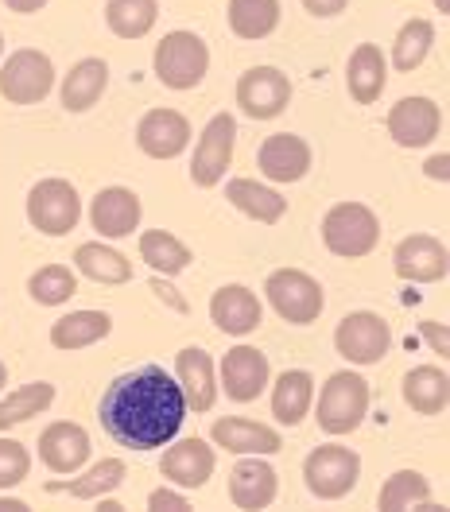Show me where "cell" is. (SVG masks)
Here are the masks:
<instances>
[{
  "mask_svg": "<svg viewBox=\"0 0 450 512\" xmlns=\"http://www.w3.org/2000/svg\"><path fill=\"white\" fill-rule=\"evenodd\" d=\"M97 416L113 443L129 450H160L175 443L187 419V400L163 365H140L105 388Z\"/></svg>",
  "mask_w": 450,
  "mask_h": 512,
  "instance_id": "6da1fadb",
  "label": "cell"
},
{
  "mask_svg": "<svg viewBox=\"0 0 450 512\" xmlns=\"http://www.w3.org/2000/svg\"><path fill=\"white\" fill-rule=\"evenodd\" d=\"M315 400H319L315 419H319L322 431L326 435H350L361 427V419L369 412V384L354 369H338L326 377Z\"/></svg>",
  "mask_w": 450,
  "mask_h": 512,
  "instance_id": "7a4b0ae2",
  "label": "cell"
},
{
  "mask_svg": "<svg viewBox=\"0 0 450 512\" xmlns=\"http://www.w3.org/2000/svg\"><path fill=\"white\" fill-rule=\"evenodd\" d=\"M381 241V222L365 202H338L322 218V245L334 256H369Z\"/></svg>",
  "mask_w": 450,
  "mask_h": 512,
  "instance_id": "3957f363",
  "label": "cell"
},
{
  "mask_svg": "<svg viewBox=\"0 0 450 512\" xmlns=\"http://www.w3.org/2000/svg\"><path fill=\"white\" fill-rule=\"evenodd\" d=\"M156 78L167 90H191L210 70V47L194 32H167L156 47Z\"/></svg>",
  "mask_w": 450,
  "mask_h": 512,
  "instance_id": "277c9868",
  "label": "cell"
},
{
  "mask_svg": "<svg viewBox=\"0 0 450 512\" xmlns=\"http://www.w3.org/2000/svg\"><path fill=\"white\" fill-rule=\"evenodd\" d=\"M264 295H268V307L284 322H295V326L315 322L322 315V307H326L322 284L315 276L299 272V268H276L268 276V284H264Z\"/></svg>",
  "mask_w": 450,
  "mask_h": 512,
  "instance_id": "5b68a950",
  "label": "cell"
},
{
  "mask_svg": "<svg viewBox=\"0 0 450 512\" xmlns=\"http://www.w3.org/2000/svg\"><path fill=\"white\" fill-rule=\"evenodd\" d=\"M361 478V458L350 447L326 443L315 447L303 462V481L319 501H342Z\"/></svg>",
  "mask_w": 450,
  "mask_h": 512,
  "instance_id": "8992f818",
  "label": "cell"
},
{
  "mask_svg": "<svg viewBox=\"0 0 450 512\" xmlns=\"http://www.w3.org/2000/svg\"><path fill=\"white\" fill-rule=\"evenodd\" d=\"M28 222L43 237H66L82 222V198L66 179H39L28 194Z\"/></svg>",
  "mask_w": 450,
  "mask_h": 512,
  "instance_id": "52a82bcc",
  "label": "cell"
},
{
  "mask_svg": "<svg viewBox=\"0 0 450 512\" xmlns=\"http://www.w3.org/2000/svg\"><path fill=\"white\" fill-rule=\"evenodd\" d=\"M233 148H237V117H233V113L210 117L206 128H202V136H198V148H194V156H191L194 187H202V191L218 187L225 179V171H229V163H233Z\"/></svg>",
  "mask_w": 450,
  "mask_h": 512,
  "instance_id": "ba28073f",
  "label": "cell"
},
{
  "mask_svg": "<svg viewBox=\"0 0 450 512\" xmlns=\"http://www.w3.org/2000/svg\"><path fill=\"white\" fill-rule=\"evenodd\" d=\"M334 350L350 365H377L392 350V330L377 311H354L338 322L334 330Z\"/></svg>",
  "mask_w": 450,
  "mask_h": 512,
  "instance_id": "9c48e42d",
  "label": "cell"
},
{
  "mask_svg": "<svg viewBox=\"0 0 450 512\" xmlns=\"http://www.w3.org/2000/svg\"><path fill=\"white\" fill-rule=\"evenodd\" d=\"M51 86H55V63L35 47L16 51L8 63L0 66V94L12 105H39L51 94Z\"/></svg>",
  "mask_w": 450,
  "mask_h": 512,
  "instance_id": "30bf717a",
  "label": "cell"
},
{
  "mask_svg": "<svg viewBox=\"0 0 450 512\" xmlns=\"http://www.w3.org/2000/svg\"><path fill=\"white\" fill-rule=\"evenodd\" d=\"M291 78L276 66H253L237 78V109L253 121H272L288 109Z\"/></svg>",
  "mask_w": 450,
  "mask_h": 512,
  "instance_id": "8fae6325",
  "label": "cell"
},
{
  "mask_svg": "<svg viewBox=\"0 0 450 512\" xmlns=\"http://www.w3.org/2000/svg\"><path fill=\"white\" fill-rule=\"evenodd\" d=\"M268 377H272V365H268V357H264L257 346H233V350L222 357V365H218L222 392L233 404L257 400L260 392L268 388Z\"/></svg>",
  "mask_w": 450,
  "mask_h": 512,
  "instance_id": "7c38bea8",
  "label": "cell"
},
{
  "mask_svg": "<svg viewBox=\"0 0 450 512\" xmlns=\"http://www.w3.org/2000/svg\"><path fill=\"white\" fill-rule=\"evenodd\" d=\"M90 435H86V427H78V423H70V419H59V423H51L43 435H39V462L51 470V474H59V478H74L86 462H90Z\"/></svg>",
  "mask_w": 450,
  "mask_h": 512,
  "instance_id": "4fadbf2b",
  "label": "cell"
},
{
  "mask_svg": "<svg viewBox=\"0 0 450 512\" xmlns=\"http://www.w3.org/2000/svg\"><path fill=\"white\" fill-rule=\"evenodd\" d=\"M136 144L152 160H175L191 144V121L179 109H152L136 125Z\"/></svg>",
  "mask_w": 450,
  "mask_h": 512,
  "instance_id": "5bb4252c",
  "label": "cell"
},
{
  "mask_svg": "<svg viewBox=\"0 0 450 512\" xmlns=\"http://www.w3.org/2000/svg\"><path fill=\"white\" fill-rule=\"evenodd\" d=\"M443 125V113L431 97H400L388 113V136L400 148H427Z\"/></svg>",
  "mask_w": 450,
  "mask_h": 512,
  "instance_id": "9a60e30c",
  "label": "cell"
},
{
  "mask_svg": "<svg viewBox=\"0 0 450 512\" xmlns=\"http://www.w3.org/2000/svg\"><path fill=\"white\" fill-rule=\"evenodd\" d=\"M175 377H179V388H183L187 412H210L218 404V365L206 350H198V346L179 350Z\"/></svg>",
  "mask_w": 450,
  "mask_h": 512,
  "instance_id": "2e32d148",
  "label": "cell"
},
{
  "mask_svg": "<svg viewBox=\"0 0 450 512\" xmlns=\"http://www.w3.org/2000/svg\"><path fill=\"white\" fill-rule=\"evenodd\" d=\"M280 493V478L272 470V462H264L260 454L245 458L233 466L229 474V501L241 512H264Z\"/></svg>",
  "mask_w": 450,
  "mask_h": 512,
  "instance_id": "e0dca14e",
  "label": "cell"
},
{
  "mask_svg": "<svg viewBox=\"0 0 450 512\" xmlns=\"http://www.w3.org/2000/svg\"><path fill=\"white\" fill-rule=\"evenodd\" d=\"M396 276L408 284H439L447 276V249L431 233H412L396 245Z\"/></svg>",
  "mask_w": 450,
  "mask_h": 512,
  "instance_id": "ac0fdd59",
  "label": "cell"
},
{
  "mask_svg": "<svg viewBox=\"0 0 450 512\" xmlns=\"http://www.w3.org/2000/svg\"><path fill=\"white\" fill-rule=\"evenodd\" d=\"M218 470V458H214V447L206 439H179L175 447L160 458V474L171 485L179 489H198L214 478Z\"/></svg>",
  "mask_w": 450,
  "mask_h": 512,
  "instance_id": "d6986e66",
  "label": "cell"
},
{
  "mask_svg": "<svg viewBox=\"0 0 450 512\" xmlns=\"http://www.w3.org/2000/svg\"><path fill=\"white\" fill-rule=\"evenodd\" d=\"M90 225L109 241L132 237L140 229V198H136V191H129V187L97 191L94 202H90Z\"/></svg>",
  "mask_w": 450,
  "mask_h": 512,
  "instance_id": "ffe728a7",
  "label": "cell"
},
{
  "mask_svg": "<svg viewBox=\"0 0 450 512\" xmlns=\"http://www.w3.org/2000/svg\"><path fill=\"white\" fill-rule=\"evenodd\" d=\"M257 163L272 183H299L311 171V144L295 132H276L260 144Z\"/></svg>",
  "mask_w": 450,
  "mask_h": 512,
  "instance_id": "44dd1931",
  "label": "cell"
},
{
  "mask_svg": "<svg viewBox=\"0 0 450 512\" xmlns=\"http://www.w3.org/2000/svg\"><path fill=\"white\" fill-rule=\"evenodd\" d=\"M260 299L245 284H225V288L214 291L210 299V319L222 334H233V338H245L260 326Z\"/></svg>",
  "mask_w": 450,
  "mask_h": 512,
  "instance_id": "7402d4cb",
  "label": "cell"
},
{
  "mask_svg": "<svg viewBox=\"0 0 450 512\" xmlns=\"http://www.w3.org/2000/svg\"><path fill=\"white\" fill-rule=\"evenodd\" d=\"M210 439H214V447L229 450V454H260V458H268V454H276V450L284 447V439H280L276 427H264L257 419H237V416L218 419L210 427Z\"/></svg>",
  "mask_w": 450,
  "mask_h": 512,
  "instance_id": "603a6c76",
  "label": "cell"
},
{
  "mask_svg": "<svg viewBox=\"0 0 450 512\" xmlns=\"http://www.w3.org/2000/svg\"><path fill=\"white\" fill-rule=\"evenodd\" d=\"M105 86H109V63L105 59H82V63L70 66V74L63 78L59 101H63L66 113H86L105 97Z\"/></svg>",
  "mask_w": 450,
  "mask_h": 512,
  "instance_id": "cb8c5ba5",
  "label": "cell"
},
{
  "mask_svg": "<svg viewBox=\"0 0 450 512\" xmlns=\"http://www.w3.org/2000/svg\"><path fill=\"white\" fill-rule=\"evenodd\" d=\"M385 78H388V59L377 43H361L354 55H350V66H346V86H350V97L357 105H373L385 94Z\"/></svg>",
  "mask_w": 450,
  "mask_h": 512,
  "instance_id": "d4e9b609",
  "label": "cell"
},
{
  "mask_svg": "<svg viewBox=\"0 0 450 512\" xmlns=\"http://www.w3.org/2000/svg\"><path fill=\"white\" fill-rule=\"evenodd\" d=\"M311 404H315V381H311L307 369H288V373L276 377V384H272V416H276V423H284V427L303 423Z\"/></svg>",
  "mask_w": 450,
  "mask_h": 512,
  "instance_id": "484cf974",
  "label": "cell"
},
{
  "mask_svg": "<svg viewBox=\"0 0 450 512\" xmlns=\"http://www.w3.org/2000/svg\"><path fill=\"white\" fill-rule=\"evenodd\" d=\"M404 400L408 408L419 416H439L447 412L450 400V381L439 365H416L408 377H404Z\"/></svg>",
  "mask_w": 450,
  "mask_h": 512,
  "instance_id": "4316f807",
  "label": "cell"
},
{
  "mask_svg": "<svg viewBox=\"0 0 450 512\" xmlns=\"http://www.w3.org/2000/svg\"><path fill=\"white\" fill-rule=\"evenodd\" d=\"M225 198H229L241 214H249L253 222H264V225H276L280 218H284V210H288L284 194L272 191V187H264V183H257V179H229Z\"/></svg>",
  "mask_w": 450,
  "mask_h": 512,
  "instance_id": "83f0119b",
  "label": "cell"
},
{
  "mask_svg": "<svg viewBox=\"0 0 450 512\" xmlns=\"http://www.w3.org/2000/svg\"><path fill=\"white\" fill-rule=\"evenodd\" d=\"M109 330H113V319L105 311H74L51 326V346L66 353L86 350V346H97L101 338H109Z\"/></svg>",
  "mask_w": 450,
  "mask_h": 512,
  "instance_id": "f1b7e54d",
  "label": "cell"
},
{
  "mask_svg": "<svg viewBox=\"0 0 450 512\" xmlns=\"http://www.w3.org/2000/svg\"><path fill=\"white\" fill-rule=\"evenodd\" d=\"M140 256H144V264H148L152 272H160L163 280L187 272L194 260L191 249H187L175 233H167V229H144V233H140Z\"/></svg>",
  "mask_w": 450,
  "mask_h": 512,
  "instance_id": "f546056e",
  "label": "cell"
},
{
  "mask_svg": "<svg viewBox=\"0 0 450 512\" xmlns=\"http://www.w3.org/2000/svg\"><path fill=\"white\" fill-rule=\"evenodd\" d=\"M74 268L94 280V284H129L132 280V264L125 253L101 245V241H90V245H78L74 249Z\"/></svg>",
  "mask_w": 450,
  "mask_h": 512,
  "instance_id": "4dcf8cb0",
  "label": "cell"
},
{
  "mask_svg": "<svg viewBox=\"0 0 450 512\" xmlns=\"http://www.w3.org/2000/svg\"><path fill=\"white\" fill-rule=\"evenodd\" d=\"M55 384L47 381H32V384H20L16 392H8V396H0V431H12V427H20V423H28V419L43 416L51 404H55Z\"/></svg>",
  "mask_w": 450,
  "mask_h": 512,
  "instance_id": "1f68e13d",
  "label": "cell"
},
{
  "mask_svg": "<svg viewBox=\"0 0 450 512\" xmlns=\"http://www.w3.org/2000/svg\"><path fill=\"white\" fill-rule=\"evenodd\" d=\"M121 481H125V462L121 458H101L86 474L78 470L74 481H51L47 489L51 493H66V497H78V501H90V497H109Z\"/></svg>",
  "mask_w": 450,
  "mask_h": 512,
  "instance_id": "d6a6232c",
  "label": "cell"
},
{
  "mask_svg": "<svg viewBox=\"0 0 450 512\" xmlns=\"http://www.w3.org/2000/svg\"><path fill=\"white\" fill-rule=\"evenodd\" d=\"M160 20V0H109L105 24L121 39H144Z\"/></svg>",
  "mask_w": 450,
  "mask_h": 512,
  "instance_id": "836d02e7",
  "label": "cell"
},
{
  "mask_svg": "<svg viewBox=\"0 0 450 512\" xmlns=\"http://www.w3.org/2000/svg\"><path fill=\"white\" fill-rule=\"evenodd\" d=\"M280 24V0H229V28L237 39H264Z\"/></svg>",
  "mask_w": 450,
  "mask_h": 512,
  "instance_id": "e575fe53",
  "label": "cell"
},
{
  "mask_svg": "<svg viewBox=\"0 0 450 512\" xmlns=\"http://www.w3.org/2000/svg\"><path fill=\"white\" fill-rule=\"evenodd\" d=\"M419 501H431V481L423 478V474H416V470H396L381 485L377 512H412Z\"/></svg>",
  "mask_w": 450,
  "mask_h": 512,
  "instance_id": "d590c367",
  "label": "cell"
},
{
  "mask_svg": "<svg viewBox=\"0 0 450 512\" xmlns=\"http://www.w3.org/2000/svg\"><path fill=\"white\" fill-rule=\"evenodd\" d=\"M431 43H435V24H427V20H408V24L400 28V35H396V43H392V70L408 74V70L423 66V59L431 55Z\"/></svg>",
  "mask_w": 450,
  "mask_h": 512,
  "instance_id": "8d00e7d4",
  "label": "cell"
},
{
  "mask_svg": "<svg viewBox=\"0 0 450 512\" xmlns=\"http://www.w3.org/2000/svg\"><path fill=\"white\" fill-rule=\"evenodd\" d=\"M74 291H78V280H74V272L66 264H43V268H35L32 280H28V295H32L35 303H43V307L70 303Z\"/></svg>",
  "mask_w": 450,
  "mask_h": 512,
  "instance_id": "74e56055",
  "label": "cell"
},
{
  "mask_svg": "<svg viewBox=\"0 0 450 512\" xmlns=\"http://www.w3.org/2000/svg\"><path fill=\"white\" fill-rule=\"evenodd\" d=\"M32 474V454L16 439H0V489H12Z\"/></svg>",
  "mask_w": 450,
  "mask_h": 512,
  "instance_id": "f35d334b",
  "label": "cell"
},
{
  "mask_svg": "<svg viewBox=\"0 0 450 512\" xmlns=\"http://www.w3.org/2000/svg\"><path fill=\"white\" fill-rule=\"evenodd\" d=\"M148 512H194V505L187 501V497H179L175 489H152Z\"/></svg>",
  "mask_w": 450,
  "mask_h": 512,
  "instance_id": "ab89813d",
  "label": "cell"
},
{
  "mask_svg": "<svg viewBox=\"0 0 450 512\" xmlns=\"http://www.w3.org/2000/svg\"><path fill=\"white\" fill-rule=\"evenodd\" d=\"M419 334H423V342L439 353V357H447V353H450L447 326H443V322H419Z\"/></svg>",
  "mask_w": 450,
  "mask_h": 512,
  "instance_id": "60d3db41",
  "label": "cell"
},
{
  "mask_svg": "<svg viewBox=\"0 0 450 512\" xmlns=\"http://www.w3.org/2000/svg\"><path fill=\"white\" fill-rule=\"evenodd\" d=\"M303 8H307L311 16H319V20H330V16L346 12V8H350V0H303Z\"/></svg>",
  "mask_w": 450,
  "mask_h": 512,
  "instance_id": "b9f144b4",
  "label": "cell"
},
{
  "mask_svg": "<svg viewBox=\"0 0 450 512\" xmlns=\"http://www.w3.org/2000/svg\"><path fill=\"white\" fill-rule=\"evenodd\" d=\"M152 291H156V295H160L163 303H167V307H175V311H179V315H187V311H191V303H187V299H183V295H179V291L171 288V284H167V280H152Z\"/></svg>",
  "mask_w": 450,
  "mask_h": 512,
  "instance_id": "7bdbcfd3",
  "label": "cell"
},
{
  "mask_svg": "<svg viewBox=\"0 0 450 512\" xmlns=\"http://www.w3.org/2000/svg\"><path fill=\"white\" fill-rule=\"evenodd\" d=\"M12 12H20V16H32V12H43L47 8V0H4Z\"/></svg>",
  "mask_w": 450,
  "mask_h": 512,
  "instance_id": "ee69618b",
  "label": "cell"
},
{
  "mask_svg": "<svg viewBox=\"0 0 450 512\" xmlns=\"http://www.w3.org/2000/svg\"><path fill=\"white\" fill-rule=\"evenodd\" d=\"M423 171H427V175H431L435 183H443V179H447V156L439 152L435 160H427V163H423Z\"/></svg>",
  "mask_w": 450,
  "mask_h": 512,
  "instance_id": "f6af8a7d",
  "label": "cell"
},
{
  "mask_svg": "<svg viewBox=\"0 0 450 512\" xmlns=\"http://www.w3.org/2000/svg\"><path fill=\"white\" fill-rule=\"evenodd\" d=\"M0 512H32V505L20 497H0Z\"/></svg>",
  "mask_w": 450,
  "mask_h": 512,
  "instance_id": "bcb514c9",
  "label": "cell"
},
{
  "mask_svg": "<svg viewBox=\"0 0 450 512\" xmlns=\"http://www.w3.org/2000/svg\"><path fill=\"white\" fill-rule=\"evenodd\" d=\"M94 512H129V509H125V505H121V501H117V497L109 493V497H101V501H97Z\"/></svg>",
  "mask_w": 450,
  "mask_h": 512,
  "instance_id": "7dc6e473",
  "label": "cell"
},
{
  "mask_svg": "<svg viewBox=\"0 0 450 512\" xmlns=\"http://www.w3.org/2000/svg\"><path fill=\"white\" fill-rule=\"evenodd\" d=\"M412 512H447V505H439V501H419Z\"/></svg>",
  "mask_w": 450,
  "mask_h": 512,
  "instance_id": "c3c4849f",
  "label": "cell"
},
{
  "mask_svg": "<svg viewBox=\"0 0 450 512\" xmlns=\"http://www.w3.org/2000/svg\"><path fill=\"white\" fill-rule=\"evenodd\" d=\"M4 384H8V369H4V361H0V392H4Z\"/></svg>",
  "mask_w": 450,
  "mask_h": 512,
  "instance_id": "681fc988",
  "label": "cell"
},
{
  "mask_svg": "<svg viewBox=\"0 0 450 512\" xmlns=\"http://www.w3.org/2000/svg\"><path fill=\"white\" fill-rule=\"evenodd\" d=\"M435 8H439V12H447V8H450V0H435Z\"/></svg>",
  "mask_w": 450,
  "mask_h": 512,
  "instance_id": "f907efd6",
  "label": "cell"
},
{
  "mask_svg": "<svg viewBox=\"0 0 450 512\" xmlns=\"http://www.w3.org/2000/svg\"><path fill=\"white\" fill-rule=\"evenodd\" d=\"M0 55H4V35H0Z\"/></svg>",
  "mask_w": 450,
  "mask_h": 512,
  "instance_id": "816d5d0a",
  "label": "cell"
}]
</instances>
